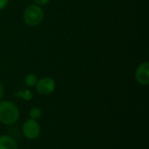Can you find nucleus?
<instances>
[{"label": "nucleus", "instance_id": "nucleus-6", "mask_svg": "<svg viewBox=\"0 0 149 149\" xmlns=\"http://www.w3.org/2000/svg\"><path fill=\"white\" fill-rule=\"evenodd\" d=\"M0 149H18V145L11 136L0 135Z\"/></svg>", "mask_w": 149, "mask_h": 149}, {"label": "nucleus", "instance_id": "nucleus-1", "mask_svg": "<svg viewBox=\"0 0 149 149\" xmlns=\"http://www.w3.org/2000/svg\"><path fill=\"white\" fill-rule=\"evenodd\" d=\"M20 112L18 107L12 101H0V122L5 126L14 125L19 119Z\"/></svg>", "mask_w": 149, "mask_h": 149}, {"label": "nucleus", "instance_id": "nucleus-9", "mask_svg": "<svg viewBox=\"0 0 149 149\" xmlns=\"http://www.w3.org/2000/svg\"><path fill=\"white\" fill-rule=\"evenodd\" d=\"M42 115V111L40 108L38 107H32L30 112H29V116H30V119H32V120H38Z\"/></svg>", "mask_w": 149, "mask_h": 149}, {"label": "nucleus", "instance_id": "nucleus-12", "mask_svg": "<svg viewBox=\"0 0 149 149\" xmlns=\"http://www.w3.org/2000/svg\"><path fill=\"white\" fill-rule=\"evenodd\" d=\"M3 96H4V88H3V84L0 82V101L3 100Z\"/></svg>", "mask_w": 149, "mask_h": 149}, {"label": "nucleus", "instance_id": "nucleus-4", "mask_svg": "<svg viewBox=\"0 0 149 149\" xmlns=\"http://www.w3.org/2000/svg\"><path fill=\"white\" fill-rule=\"evenodd\" d=\"M36 91L40 95H50L52 94L56 87V83L53 79L49 77H45L40 79H38V82L35 86Z\"/></svg>", "mask_w": 149, "mask_h": 149}, {"label": "nucleus", "instance_id": "nucleus-11", "mask_svg": "<svg viewBox=\"0 0 149 149\" xmlns=\"http://www.w3.org/2000/svg\"><path fill=\"white\" fill-rule=\"evenodd\" d=\"M9 3V0H0V10H3Z\"/></svg>", "mask_w": 149, "mask_h": 149}, {"label": "nucleus", "instance_id": "nucleus-2", "mask_svg": "<svg viewBox=\"0 0 149 149\" xmlns=\"http://www.w3.org/2000/svg\"><path fill=\"white\" fill-rule=\"evenodd\" d=\"M45 17L42 8L37 4H31L27 6L24 11L23 18L26 24L29 26H37L42 23Z\"/></svg>", "mask_w": 149, "mask_h": 149}, {"label": "nucleus", "instance_id": "nucleus-7", "mask_svg": "<svg viewBox=\"0 0 149 149\" xmlns=\"http://www.w3.org/2000/svg\"><path fill=\"white\" fill-rule=\"evenodd\" d=\"M14 96H16L17 98H20V99H22L24 100H26V101H29L33 98L32 93L30 90H27V89L26 90H21V91L14 93Z\"/></svg>", "mask_w": 149, "mask_h": 149}, {"label": "nucleus", "instance_id": "nucleus-10", "mask_svg": "<svg viewBox=\"0 0 149 149\" xmlns=\"http://www.w3.org/2000/svg\"><path fill=\"white\" fill-rule=\"evenodd\" d=\"M34 2H35V4L38 6H43V5L47 4L50 2V0H34Z\"/></svg>", "mask_w": 149, "mask_h": 149}, {"label": "nucleus", "instance_id": "nucleus-8", "mask_svg": "<svg viewBox=\"0 0 149 149\" xmlns=\"http://www.w3.org/2000/svg\"><path fill=\"white\" fill-rule=\"evenodd\" d=\"M37 82H38V78L33 73H29L24 78V83L29 87H35Z\"/></svg>", "mask_w": 149, "mask_h": 149}, {"label": "nucleus", "instance_id": "nucleus-5", "mask_svg": "<svg viewBox=\"0 0 149 149\" xmlns=\"http://www.w3.org/2000/svg\"><path fill=\"white\" fill-rule=\"evenodd\" d=\"M135 79L137 82L142 86L149 84V63L145 61L140 64L135 71Z\"/></svg>", "mask_w": 149, "mask_h": 149}, {"label": "nucleus", "instance_id": "nucleus-3", "mask_svg": "<svg viewBox=\"0 0 149 149\" xmlns=\"http://www.w3.org/2000/svg\"><path fill=\"white\" fill-rule=\"evenodd\" d=\"M22 132L24 136L28 140H36L41 134V127L38 120L28 119L26 120L22 127Z\"/></svg>", "mask_w": 149, "mask_h": 149}]
</instances>
